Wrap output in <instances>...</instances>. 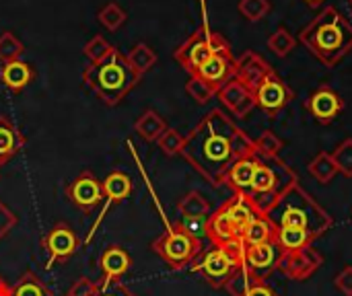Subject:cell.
Segmentation results:
<instances>
[{"instance_id":"cell-23","label":"cell","mask_w":352,"mask_h":296,"mask_svg":"<svg viewBox=\"0 0 352 296\" xmlns=\"http://www.w3.org/2000/svg\"><path fill=\"white\" fill-rule=\"evenodd\" d=\"M33 78H35L33 66L23 60H12L0 66V80L12 93H21Z\"/></svg>"},{"instance_id":"cell-16","label":"cell","mask_w":352,"mask_h":296,"mask_svg":"<svg viewBox=\"0 0 352 296\" xmlns=\"http://www.w3.org/2000/svg\"><path fill=\"white\" fill-rule=\"evenodd\" d=\"M192 76L202 78L204 82H208L219 93L231 78H235L233 52L231 54H214V56H210Z\"/></svg>"},{"instance_id":"cell-14","label":"cell","mask_w":352,"mask_h":296,"mask_svg":"<svg viewBox=\"0 0 352 296\" xmlns=\"http://www.w3.org/2000/svg\"><path fill=\"white\" fill-rule=\"evenodd\" d=\"M303 107L309 111V115L320 124H332L344 109V99L328 84H322L316 89L303 103Z\"/></svg>"},{"instance_id":"cell-49","label":"cell","mask_w":352,"mask_h":296,"mask_svg":"<svg viewBox=\"0 0 352 296\" xmlns=\"http://www.w3.org/2000/svg\"><path fill=\"white\" fill-rule=\"evenodd\" d=\"M349 4H351V8H352V0H349Z\"/></svg>"},{"instance_id":"cell-28","label":"cell","mask_w":352,"mask_h":296,"mask_svg":"<svg viewBox=\"0 0 352 296\" xmlns=\"http://www.w3.org/2000/svg\"><path fill=\"white\" fill-rule=\"evenodd\" d=\"M177 212L182 218H192V216H208L210 214V204L200 192H188L179 202H177Z\"/></svg>"},{"instance_id":"cell-27","label":"cell","mask_w":352,"mask_h":296,"mask_svg":"<svg viewBox=\"0 0 352 296\" xmlns=\"http://www.w3.org/2000/svg\"><path fill=\"white\" fill-rule=\"evenodd\" d=\"M316 237H311L307 231L301 229H274V243L283 249V253L303 249L314 243Z\"/></svg>"},{"instance_id":"cell-21","label":"cell","mask_w":352,"mask_h":296,"mask_svg":"<svg viewBox=\"0 0 352 296\" xmlns=\"http://www.w3.org/2000/svg\"><path fill=\"white\" fill-rule=\"evenodd\" d=\"M225 291L231 296H278L276 291H272L264 278L252 274L245 268H239L231 280L225 284Z\"/></svg>"},{"instance_id":"cell-5","label":"cell","mask_w":352,"mask_h":296,"mask_svg":"<svg viewBox=\"0 0 352 296\" xmlns=\"http://www.w3.org/2000/svg\"><path fill=\"white\" fill-rule=\"evenodd\" d=\"M297 181V173L285 165L278 157L268 159V157H258L254 179H252V190H250V202L258 210V214L266 216L268 210L280 200V196L293 187Z\"/></svg>"},{"instance_id":"cell-15","label":"cell","mask_w":352,"mask_h":296,"mask_svg":"<svg viewBox=\"0 0 352 296\" xmlns=\"http://www.w3.org/2000/svg\"><path fill=\"white\" fill-rule=\"evenodd\" d=\"M280 255H283V249L274 241L252 245V247H245L243 251V268L266 280V276L278 268Z\"/></svg>"},{"instance_id":"cell-25","label":"cell","mask_w":352,"mask_h":296,"mask_svg":"<svg viewBox=\"0 0 352 296\" xmlns=\"http://www.w3.org/2000/svg\"><path fill=\"white\" fill-rule=\"evenodd\" d=\"M167 128H169L167 122H165L155 109H146V111L134 122V132H136L142 140H146V142H157V140L165 134Z\"/></svg>"},{"instance_id":"cell-26","label":"cell","mask_w":352,"mask_h":296,"mask_svg":"<svg viewBox=\"0 0 352 296\" xmlns=\"http://www.w3.org/2000/svg\"><path fill=\"white\" fill-rule=\"evenodd\" d=\"M241 241H243L245 247L262 245V243L274 241V227H272V223H270L266 216L258 214V216L245 227V231H243V235H241Z\"/></svg>"},{"instance_id":"cell-2","label":"cell","mask_w":352,"mask_h":296,"mask_svg":"<svg viewBox=\"0 0 352 296\" xmlns=\"http://www.w3.org/2000/svg\"><path fill=\"white\" fill-rule=\"evenodd\" d=\"M299 41L328 68L352 52V25L336 6H326L301 33Z\"/></svg>"},{"instance_id":"cell-13","label":"cell","mask_w":352,"mask_h":296,"mask_svg":"<svg viewBox=\"0 0 352 296\" xmlns=\"http://www.w3.org/2000/svg\"><path fill=\"white\" fill-rule=\"evenodd\" d=\"M322 264H324V258L318 253V249H316L314 245H307V247H303V249L283 253L276 270H280V272H283L287 278H291V280L303 282V280H307L309 276H314L316 270L322 268Z\"/></svg>"},{"instance_id":"cell-37","label":"cell","mask_w":352,"mask_h":296,"mask_svg":"<svg viewBox=\"0 0 352 296\" xmlns=\"http://www.w3.org/2000/svg\"><path fill=\"white\" fill-rule=\"evenodd\" d=\"M186 91L198 105H206L208 101H212L217 97V91L198 76H190V80L186 82Z\"/></svg>"},{"instance_id":"cell-36","label":"cell","mask_w":352,"mask_h":296,"mask_svg":"<svg viewBox=\"0 0 352 296\" xmlns=\"http://www.w3.org/2000/svg\"><path fill=\"white\" fill-rule=\"evenodd\" d=\"M283 146H285V142H283L274 132H270V130H264V132L260 134V138L256 140V152H258V157L274 159V157L280 155Z\"/></svg>"},{"instance_id":"cell-34","label":"cell","mask_w":352,"mask_h":296,"mask_svg":"<svg viewBox=\"0 0 352 296\" xmlns=\"http://www.w3.org/2000/svg\"><path fill=\"white\" fill-rule=\"evenodd\" d=\"M295 45H297L295 37H293V35L289 33V29L283 27V25L268 37V47H270L278 58H287V56L295 49Z\"/></svg>"},{"instance_id":"cell-42","label":"cell","mask_w":352,"mask_h":296,"mask_svg":"<svg viewBox=\"0 0 352 296\" xmlns=\"http://www.w3.org/2000/svg\"><path fill=\"white\" fill-rule=\"evenodd\" d=\"M206 223H208V216H192V218H179L177 220V225L186 233H190L198 239L206 237Z\"/></svg>"},{"instance_id":"cell-1","label":"cell","mask_w":352,"mask_h":296,"mask_svg":"<svg viewBox=\"0 0 352 296\" xmlns=\"http://www.w3.org/2000/svg\"><path fill=\"white\" fill-rule=\"evenodd\" d=\"M237 130L229 115L212 109L186 136L182 157L214 187L223 185L229 167L235 163L233 136Z\"/></svg>"},{"instance_id":"cell-19","label":"cell","mask_w":352,"mask_h":296,"mask_svg":"<svg viewBox=\"0 0 352 296\" xmlns=\"http://www.w3.org/2000/svg\"><path fill=\"white\" fill-rule=\"evenodd\" d=\"M270 72H274V68L258 52H245L239 60H235V78L254 93Z\"/></svg>"},{"instance_id":"cell-11","label":"cell","mask_w":352,"mask_h":296,"mask_svg":"<svg viewBox=\"0 0 352 296\" xmlns=\"http://www.w3.org/2000/svg\"><path fill=\"white\" fill-rule=\"evenodd\" d=\"M64 194L80 212H93L103 202V183L93 175V171L87 169L68 181Z\"/></svg>"},{"instance_id":"cell-8","label":"cell","mask_w":352,"mask_h":296,"mask_svg":"<svg viewBox=\"0 0 352 296\" xmlns=\"http://www.w3.org/2000/svg\"><path fill=\"white\" fill-rule=\"evenodd\" d=\"M151 249L171 270H184V268H190L200 258V253L204 251V245H202V239L186 233L175 223V225L167 227V231L153 241Z\"/></svg>"},{"instance_id":"cell-39","label":"cell","mask_w":352,"mask_h":296,"mask_svg":"<svg viewBox=\"0 0 352 296\" xmlns=\"http://www.w3.org/2000/svg\"><path fill=\"white\" fill-rule=\"evenodd\" d=\"M270 0H239V12L252 23L262 21L270 12Z\"/></svg>"},{"instance_id":"cell-44","label":"cell","mask_w":352,"mask_h":296,"mask_svg":"<svg viewBox=\"0 0 352 296\" xmlns=\"http://www.w3.org/2000/svg\"><path fill=\"white\" fill-rule=\"evenodd\" d=\"M16 223H19L16 220V214L0 200V241L16 227Z\"/></svg>"},{"instance_id":"cell-24","label":"cell","mask_w":352,"mask_h":296,"mask_svg":"<svg viewBox=\"0 0 352 296\" xmlns=\"http://www.w3.org/2000/svg\"><path fill=\"white\" fill-rule=\"evenodd\" d=\"M27 138L19 132V128L6 117L0 115V167L6 165L23 146Z\"/></svg>"},{"instance_id":"cell-18","label":"cell","mask_w":352,"mask_h":296,"mask_svg":"<svg viewBox=\"0 0 352 296\" xmlns=\"http://www.w3.org/2000/svg\"><path fill=\"white\" fill-rule=\"evenodd\" d=\"M101 183H103V200H105V204H103L101 214H99V218L95 220L93 231H91V235L87 237V241H85V243H89V241H91V237L95 235V231H97L99 223L103 220V216L107 214V210H109L113 204L124 202V200L132 194V190H134L132 179H130L124 171H111V173L101 181Z\"/></svg>"},{"instance_id":"cell-31","label":"cell","mask_w":352,"mask_h":296,"mask_svg":"<svg viewBox=\"0 0 352 296\" xmlns=\"http://www.w3.org/2000/svg\"><path fill=\"white\" fill-rule=\"evenodd\" d=\"M309 173L320 181V183H330L336 173H338V167L332 159L330 152H320L311 163H309Z\"/></svg>"},{"instance_id":"cell-45","label":"cell","mask_w":352,"mask_h":296,"mask_svg":"<svg viewBox=\"0 0 352 296\" xmlns=\"http://www.w3.org/2000/svg\"><path fill=\"white\" fill-rule=\"evenodd\" d=\"M334 286L344 296H352V266L344 268L336 278H334Z\"/></svg>"},{"instance_id":"cell-35","label":"cell","mask_w":352,"mask_h":296,"mask_svg":"<svg viewBox=\"0 0 352 296\" xmlns=\"http://www.w3.org/2000/svg\"><path fill=\"white\" fill-rule=\"evenodd\" d=\"M157 144H159V148H161V152L165 157H177L184 150L186 136H182V132L175 130V128H167L165 134L157 140Z\"/></svg>"},{"instance_id":"cell-32","label":"cell","mask_w":352,"mask_h":296,"mask_svg":"<svg viewBox=\"0 0 352 296\" xmlns=\"http://www.w3.org/2000/svg\"><path fill=\"white\" fill-rule=\"evenodd\" d=\"M128 14L126 10L118 4V2H107L99 12H97V21L107 29V31H118L124 23H126Z\"/></svg>"},{"instance_id":"cell-41","label":"cell","mask_w":352,"mask_h":296,"mask_svg":"<svg viewBox=\"0 0 352 296\" xmlns=\"http://www.w3.org/2000/svg\"><path fill=\"white\" fill-rule=\"evenodd\" d=\"M336 167H338V173L352 177V138H346L334 152H330Z\"/></svg>"},{"instance_id":"cell-20","label":"cell","mask_w":352,"mask_h":296,"mask_svg":"<svg viewBox=\"0 0 352 296\" xmlns=\"http://www.w3.org/2000/svg\"><path fill=\"white\" fill-rule=\"evenodd\" d=\"M99 266L103 272V282H99V291L107 288L113 282H120V278L132 268V258L130 253L120 247V245H109L101 258H99Z\"/></svg>"},{"instance_id":"cell-50","label":"cell","mask_w":352,"mask_h":296,"mask_svg":"<svg viewBox=\"0 0 352 296\" xmlns=\"http://www.w3.org/2000/svg\"><path fill=\"white\" fill-rule=\"evenodd\" d=\"M0 282H2V278H0Z\"/></svg>"},{"instance_id":"cell-9","label":"cell","mask_w":352,"mask_h":296,"mask_svg":"<svg viewBox=\"0 0 352 296\" xmlns=\"http://www.w3.org/2000/svg\"><path fill=\"white\" fill-rule=\"evenodd\" d=\"M214 54H231V43L221 33L202 25L173 52V58L192 76Z\"/></svg>"},{"instance_id":"cell-46","label":"cell","mask_w":352,"mask_h":296,"mask_svg":"<svg viewBox=\"0 0 352 296\" xmlns=\"http://www.w3.org/2000/svg\"><path fill=\"white\" fill-rule=\"evenodd\" d=\"M97 296H138V295H136V293H132L128 286H124V284H120V282H113V284H109L107 288L99 291V295Z\"/></svg>"},{"instance_id":"cell-38","label":"cell","mask_w":352,"mask_h":296,"mask_svg":"<svg viewBox=\"0 0 352 296\" xmlns=\"http://www.w3.org/2000/svg\"><path fill=\"white\" fill-rule=\"evenodd\" d=\"M111 49H113V45H111L103 35H95L93 39H89V41L85 43L82 54L87 56V60H89L91 64H95V62H101L103 58H107V56L111 54Z\"/></svg>"},{"instance_id":"cell-3","label":"cell","mask_w":352,"mask_h":296,"mask_svg":"<svg viewBox=\"0 0 352 296\" xmlns=\"http://www.w3.org/2000/svg\"><path fill=\"white\" fill-rule=\"evenodd\" d=\"M266 218L274 229H301L316 239L334 225L332 216L299 183L280 196V200L268 210Z\"/></svg>"},{"instance_id":"cell-7","label":"cell","mask_w":352,"mask_h":296,"mask_svg":"<svg viewBox=\"0 0 352 296\" xmlns=\"http://www.w3.org/2000/svg\"><path fill=\"white\" fill-rule=\"evenodd\" d=\"M243 251H245V245L241 239H235L223 245H212L210 249L202 251L200 258L190 268L192 272L200 274L208 286L225 288L231 276L239 268H243Z\"/></svg>"},{"instance_id":"cell-30","label":"cell","mask_w":352,"mask_h":296,"mask_svg":"<svg viewBox=\"0 0 352 296\" xmlns=\"http://www.w3.org/2000/svg\"><path fill=\"white\" fill-rule=\"evenodd\" d=\"M126 58H128L130 66L138 72L140 78L157 64V54H155V49H153L151 45H146V43H136V45L130 49V54H128Z\"/></svg>"},{"instance_id":"cell-48","label":"cell","mask_w":352,"mask_h":296,"mask_svg":"<svg viewBox=\"0 0 352 296\" xmlns=\"http://www.w3.org/2000/svg\"><path fill=\"white\" fill-rule=\"evenodd\" d=\"M303 2H305L307 6H311V8H320L326 0H303Z\"/></svg>"},{"instance_id":"cell-4","label":"cell","mask_w":352,"mask_h":296,"mask_svg":"<svg viewBox=\"0 0 352 296\" xmlns=\"http://www.w3.org/2000/svg\"><path fill=\"white\" fill-rule=\"evenodd\" d=\"M82 82L99 97V101L109 107H116L140 82V76L130 66L126 54L113 47L107 58L85 68Z\"/></svg>"},{"instance_id":"cell-29","label":"cell","mask_w":352,"mask_h":296,"mask_svg":"<svg viewBox=\"0 0 352 296\" xmlns=\"http://www.w3.org/2000/svg\"><path fill=\"white\" fill-rule=\"evenodd\" d=\"M12 296H54V293L45 286V282L35 276L33 272H25L14 284Z\"/></svg>"},{"instance_id":"cell-40","label":"cell","mask_w":352,"mask_h":296,"mask_svg":"<svg viewBox=\"0 0 352 296\" xmlns=\"http://www.w3.org/2000/svg\"><path fill=\"white\" fill-rule=\"evenodd\" d=\"M233 152H235V161H241V159H252L256 157V140H252L241 128L235 132L233 136Z\"/></svg>"},{"instance_id":"cell-6","label":"cell","mask_w":352,"mask_h":296,"mask_svg":"<svg viewBox=\"0 0 352 296\" xmlns=\"http://www.w3.org/2000/svg\"><path fill=\"white\" fill-rule=\"evenodd\" d=\"M258 216V210L250 202L248 196L235 194L223 206L208 214L206 223V239L212 245H223L235 239H241L245 227Z\"/></svg>"},{"instance_id":"cell-10","label":"cell","mask_w":352,"mask_h":296,"mask_svg":"<svg viewBox=\"0 0 352 296\" xmlns=\"http://www.w3.org/2000/svg\"><path fill=\"white\" fill-rule=\"evenodd\" d=\"M41 247L47 255V268H52V266L66 264L80 247V239L66 223H56L43 235Z\"/></svg>"},{"instance_id":"cell-43","label":"cell","mask_w":352,"mask_h":296,"mask_svg":"<svg viewBox=\"0 0 352 296\" xmlns=\"http://www.w3.org/2000/svg\"><path fill=\"white\" fill-rule=\"evenodd\" d=\"M99 295V284L97 282H93L91 278H87V276H82V278H78L72 286H70V291L66 293V296H97Z\"/></svg>"},{"instance_id":"cell-22","label":"cell","mask_w":352,"mask_h":296,"mask_svg":"<svg viewBox=\"0 0 352 296\" xmlns=\"http://www.w3.org/2000/svg\"><path fill=\"white\" fill-rule=\"evenodd\" d=\"M256 163H258V155L252 157V159H241V161H235L225 179H223V185H229L235 194H241V196H250V190H252V179H254V171H256Z\"/></svg>"},{"instance_id":"cell-17","label":"cell","mask_w":352,"mask_h":296,"mask_svg":"<svg viewBox=\"0 0 352 296\" xmlns=\"http://www.w3.org/2000/svg\"><path fill=\"white\" fill-rule=\"evenodd\" d=\"M217 97H219L221 103H223L233 115H237L239 119L248 117V115L258 107V103H256V93L250 91L245 84H241L237 78H231V80L217 93Z\"/></svg>"},{"instance_id":"cell-12","label":"cell","mask_w":352,"mask_h":296,"mask_svg":"<svg viewBox=\"0 0 352 296\" xmlns=\"http://www.w3.org/2000/svg\"><path fill=\"white\" fill-rule=\"evenodd\" d=\"M293 99H295L293 89L276 72H270L264 78V82L256 89V103L266 111L268 117H276L285 107L291 105Z\"/></svg>"},{"instance_id":"cell-33","label":"cell","mask_w":352,"mask_h":296,"mask_svg":"<svg viewBox=\"0 0 352 296\" xmlns=\"http://www.w3.org/2000/svg\"><path fill=\"white\" fill-rule=\"evenodd\" d=\"M23 52H25V45L12 31H2L0 33V62L2 64L19 60L23 56Z\"/></svg>"},{"instance_id":"cell-47","label":"cell","mask_w":352,"mask_h":296,"mask_svg":"<svg viewBox=\"0 0 352 296\" xmlns=\"http://www.w3.org/2000/svg\"><path fill=\"white\" fill-rule=\"evenodd\" d=\"M0 296H12V286L6 284L4 280L0 282Z\"/></svg>"}]
</instances>
